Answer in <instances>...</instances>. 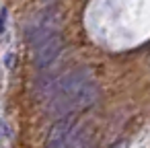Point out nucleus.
Listing matches in <instances>:
<instances>
[{"instance_id": "1", "label": "nucleus", "mask_w": 150, "mask_h": 148, "mask_svg": "<svg viewBox=\"0 0 150 148\" xmlns=\"http://www.w3.org/2000/svg\"><path fill=\"white\" fill-rule=\"evenodd\" d=\"M62 47H64V39L60 33H54L47 39H43L35 50V66L39 70H45L47 66H52L62 54Z\"/></svg>"}, {"instance_id": "2", "label": "nucleus", "mask_w": 150, "mask_h": 148, "mask_svg": "<svg viewBox=\"0 0 150 148\" xmlns=\"http://www.w3.org/2000/svg\"><path fill=\"white\" fill-rule=\"evenodd\" d=\"M76 125V119L72 115H64L62 119H58L50 132H47V138H45V148H64L66 144V138L68 134L72 132V127Z\"/></svg>"}, {"instance_id": "3", "label": "nucleus", "mask_w": 150, "mask_h": 148, "mask_svg": "<svg viewBox=\"0 0 150 148\" xmlns=\"http://www.w3.org/2000/svg\"><path fill=\"white\" fill-rule=\"evenodd\" d=\"M91 140H93L91 127L82 125V123H76L72 127V132L68 134L64 148H91Z\"/></svg>"}, {"instance_id": "4", "label": "nucleus", "mask_w": 150, "mask_h": 148, "mask_svg": "<svg viewBox=\"0 0 150 148\" xmlns=\"http://www.w3.org/2000/svg\"><path fill=\"white\" fill-rule=\"evenodd\" d=\"M4 19H6V13L2 11V15H0V31H2V27H4Z\"/></svg>"}]
</instances>
